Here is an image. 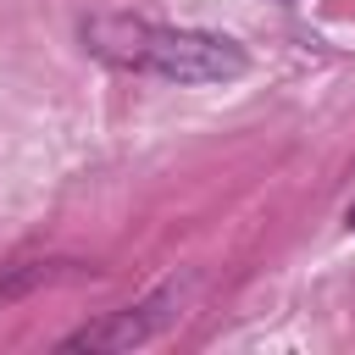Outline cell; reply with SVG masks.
<instances>
[{"instance_id": "obj_2", "label": "cell", "mask_w": 355, "mask_h": 355, "mask_svg": "<svg viewBox=\"0 0 355 355\" xmlns=\"http://www.w3.org/2000/svg\"><path fill=\"white\" fill-rule=\"evenodd\" d=\"M161 322H166L161 300H150V305H128V311H116V316L100 322V327H78V333L67 338V349H128V344L150 338Z\"/></svg>"}, {"instance_id": "obj_1", "label": "cell", "mask_w": 355, "mask_h": 355, "mask_svg": "<svg viewBox=\"0 0 355 355\" xmlns=\"http://www.w3.org/2000/svg\"><path fill=\"white\" fill-rule=\"evenodd\" d=\"M83 44L122 72H144V78H166V83H227L250 67L244 50L222 33L166 28V22H144V17H94L83 28Z\"/></svg>"}, {"instance_id": "obj_3", "label": "cell", "mask_w": 355, "mask_h": 355, "mask_svg": "<svg viewBox=\"0 0 355 355\" xmlns=\"http://www.w3.org/2000/svg\"><path fill=\"white\" fill-rule=\"evenodd\" d=\"M349 227H355V205H349Z\"/></svg>"}]
</instances>
